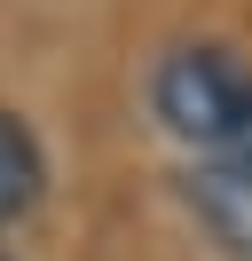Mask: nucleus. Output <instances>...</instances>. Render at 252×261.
I'll return each instance as SVG.
<instances>
[{"mask_svg": "<svg viewBox=\"0 0 252 261\" xmlns=\"http://www.w3.org/2000/svg\"><path fill=\"white\" fill-rule=\"evenodd\" d=\"M150 111L189 159L252 174V64L220 40H181L150 71Z\"/></svg>", "mask_w": 252, "mask_h": 261, "instance_id": "nucleus-1", "label": "nucleus"}, {"mask_svg": "<svg viewBox=\"0 0 252 261\" xmlns=\"http://www.w3.org/2000/svg\"><path fill=\"white\" fill-rule=\"evenodd\" d=\"M181 206H189V222H197L229 261H252V174L244 166L189 159L181 166Z\"/></svg>", "mask_w": 252, "mask_h": 261, "instance_id": "nucleus-2", "label": "nucleus"}, {"mask_svg": "<svg viewBox=\"0 0 252 261\" xmlns=\"http://www.w3.org/2000/svg\"><path fill=\"white\" fill-rule=\"evenodd\" d=\"M40 198H47V150H40V135H32V119L0 103V238H8Z\"/></svg>", "mask_w": 252, "mask_h": 261, "instance_id": "nucleus-3", "label": "nucleus"}, {"mask_svg": "<svg viewBox=\"0 0 252 261\" xmlns=\"http://www.w3.org/2000/svg\"><path fill=\"white\" fill-rule=\"evenodd\" d=\"M0 261H16V253H0Z\"/></svg>", "mask_w": 252, "mask_h": 261, "instance_id": "nucleus-4", "label": "nucleus"}]
</instances>
